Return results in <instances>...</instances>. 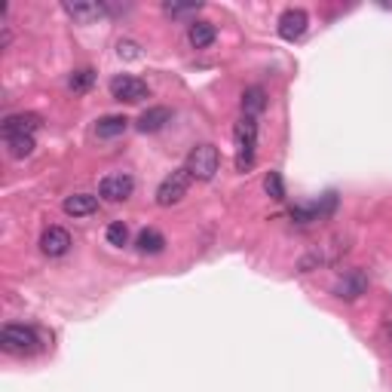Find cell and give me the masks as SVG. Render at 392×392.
<instances>
[{
  "mask_svg": "<svg viewBox=\"0 0 392 392\" xmlns=\"http://www.w3.org/2000/svg\"><path fill=\"white\" fill-rule=\"evenodd\" d=\"M0 346H4V353H13V356H31L40 349V337L31 325L9 322L0 328Z\"/></svg>",
  "mask_w": 392,
  "mask_h": 392,
  "instance_id": "3957f363",
  "label": "cell"
},
{
  "mask_svg": "<svg viewBox=\"0 0 392 392\" xmlns=\"http://www.w3.org/2000/svg\"><path fill=\"white\" fill-rule=\"evenodd\" d=\"M368 285H371V279L365 270H346L334 282V297H340V301H356V297H362L368 292Z\"/></svg>",
  "mask_w": 392,
  "mask_h": 392,
  "instance_id": "ba28073f",
  "label": "cell"
},
{
  "mask_svg": "<svg viewBox=\"0 0 392 392\" xmlns=\"http://www.w3.org/2000/svg\"><path fill=\"white\" fill-rule=\"evenodd\" d=\"M126 129H129V120L120 117V113H110V117H101V120L96 123V135H98V138H117V135H123Z\"/></svg>",
  "mask_w": 392,
  "mask_h": 392,
  "instance_id": "2e32d148",
  "label": "cell"
},
{
  "mask_svg": "<svg viewBox=\"0 0 392 392\" xmlns=\"http://www.w3.org/2000/svg\"><path fill=\"white\" fill-rule=\"evenodd\" d=\"M110 96L117 101H129V105H138V101H144L150 96V89L144 80L138 77H129V74H120L110 80Z\"/></svg>",
  "mask_w": 392,
  "mask_h": 392,
  "instance_id": "52a82bcc",
  "label": "cell"
},
{
  "mask_svg": "<svg viewBox=\"0 0 392 392\" xmlns=\"http://www.w3.org/2000/svg\"><path fill=\"white\" fill-rule=\"evenodd\" d=\"M65 215H71V218H86V215H96L98 212V196L92 193H74L65 200Z\"/></svg>",
  "mask_w": 392,
  "mask_h": 392,
  "instance_id": "4fadbf2b",
  "label": "cell"
},
{
  "mask_svg": "<svg viewBox=\"0 0 392 392\" xmlns=\"http://www.w3.org/2000/svg\"><path fill=\"white\" fill-rule=\"evenodd\" d=\"M233 141H236V169L249 172L254 166V150H257V120L242 117L233 129Z\"/></svg>",
  "mask_w": 392,
  "mask_h": 392,
  "instance_id": "7a4b0ae2",
  "label": "cell"
},
{
  "mask_svg": "<svg viewBox=\"0 0 392 392\" xmlns=\"http://www.w3.org/2000/svg\"><path fill=\"white\" fill-rule=\"evenodd\" d=\"M190 172L187 169H175L169 178H163V184L157 187V205H163V209H169V205L181 202L184 196H187V187H190Z\"/></svg>",
  "mask_w": 392,
  "mask_h": 392,
  "instance_id": "5b68a950",
  "label": "cell"
},
{
  "mask_svg": "<svg viewBox=\"0 0 392 392\" xmlns=\"http://www.w3.org/2000/svg\"><path fill=\"white\" fill-rule=\"evenodd\" d=\"M117 53H120V58H126V61H138L141 58V46L135 43V40H120Z\"/></svg>",
  "mask_w": 392,
  "mask_h": 392,
  "instance_id": "603a6c76",
  "label": "cell"
},
{
  "mask_svg": "<svg viewBox=\"0 0 392 392\" xmlns=\"http://www.w3.org/2000/svg\"><path fill=\"white\" fill-rule=\"evenodd\" d=\"M306 25H309V16L304 9H285L279 16V37L288 40V43H294V40H301L306 34Z\"/></svg>",
  "mask_w": 392,
  "mask_h": 392,
  "instance_id": "9c48e42d",
  "label": "cell"
},
{
  "mask_svg": "<svg viewBox=\"0 0 392 392\" xmlns=\"http://www.w3.org/2000/svg\"><path fill=\"white\" fill-rule=\"evenodd\" d=\"M349 252V239L344 233H337V236H328L325 242H319V245H313L301 261H297V270L301 273H313V270H322V267H331V264H337L340 257H344Z\"/></svg>",
  "mask_w": 392,
  "mask_h": 392,
  "instance_id": "6da1fadb",
  "label": "cell"
},
{
  "mask_svg": "<svg viewBox=\"0 0 392 392\" xmlns=\"http://www.w3.org/2000/svg\"><path fill=\"white\" fill-rule=\"evenodd\" d=\"M264 190L267 196H273V200H285V181H282V175L279 172H270L264 178Z\"/></svg>",
  "mask_w": 392,
  "mask_h": 392,
  "instance_id": "44dd1931",
  "label": "cell"
},
{
  "mask_svg": "<svg viewBox=\"0 0 392 392\" xmlns=\"http://www.w3.org/2000/svg\"><path fill=\"white\" fill-rule=\"evenodd\" d=\"M132 190H135V181H132V175H126V172H110L98 181V196L108 202L129 200Z\"/></svg>",
  "mask_w": 392,
  "mask_h": 392,
  "instance_id": "8992f818",
  "label": "cell"
},
{
  "mask_svg": "<svg viewBox=\"0 0 392 392\" xmlns=\"http://www.w3.org/2000/svg\"><path fill=\"white\" fill-rule=\"evenodd\" d=\"M166 123H172L169 108H148L138 117V129L141 132H160V129H166Z\"/></svg>",
  "mask_w": 392,
  "mask_h": 392,
  "instance_id": "5bb4252c",
  "label": "cell"
},
{
  "mask_svg": "<svg viewBox=\"0 0 392 392\" xmlns=\"http://www.w3.org/2000/svg\"><path fill=\"white\" fill-rule=\"evenodd\" d=\"M6 150H9V157H16V160H25L34 153V138L25 135V138H6Z\"/></svg>",
  "mask_w": 392,
  "mask_h": 392,
  "instance_id": "d6986e66",
  "label": "cell"
},
{
  "mask_svg": "<svg viewBox=\"0 0 392 392\" xmlns=\"http://www.w3.org/2000/svg\"><path fill=\"white\" fill-rule=\"evenodd\" d=\"M215 37H218V31H215L212 22H193L187 31V40L193 49H209L215 43Z\"/></svg>",
  "mask_w": 392,
  "mask_h": 392,
  "instance_id": "9a60e30c",
  "label": "cell"
},
{
  "mask_svg": "<svg viewBox=\"0 0 392 392\" xmlns=\"http://www.w3.org/2000/svg\"><path fill=\"white\" fill-rule=\"evenodd\" d=\"M386 337L392 340V319H389V322H386Z\"/></svg>",
  "mask_w": 392,
  "mask_h": 392,
  "instance_id": "d4e9b609",
  "label": "cell"
},
{
  "mask_svg": "<svg viewBox=\"0 0 392 392\" xmlns=\"http://www.w3.org/2000/svg\"><path fill=\"white\" fill-rule=\"evenodd\" d=\"M264 108H267V92L261 86H249L242 92V117L257 120V113H261Z\"/></svg>",
  "mask_w": 392,
  "mask_h": 392,
  "instance_id": "e0dca14e",
  "label": "cell"
},
{
  "mask_svg": "<svg viewBox=\"0 0 392 392\" xmlns=\"http://www.w3.org/2000/svg\"><path fill=\"white\" fill-rule=\"evenodd\" d=\"M65 13L74 19V22L80 25H89V22H96V19H101L108 13V6L105 4H96V0H74V4H65Z\"/></svg>",
  "mask_w": 392,
  "mask_h": 392,
  "instance_id": "7c38bea8",
  "label": "cell"
},
{
  "mask_svg": "<svg viewBox=\"0 0 392 392\" xmlns=\"http://www.w3.org/2000/svg\"><path fill=\"white\" fill-rule=\"evenodd\" d=\"M37 129H40L37 113H9L4 120V138H25V135L34 138Z\"/></svg>",
  "mask_w": 392,
  "mask_h": 392,
  "instance_id": "30bf717a",
  "label": "cell"
},
{
  "mask_svg": "<svg viewBox=\"0 0 392 392\" xmlns=\"http://www.w3.org/2000/svg\"><path fill=\"white\" fill-rule=\"evenodd\" d=\"M202 4H187V6H181V4H166L163 9H166L169 16H190V13H196Z\"/></svg>",
  "mask_w": 392,
  "mask_h": 392,
  "instance_id": "cb8c5ba5",
  "label": "cell"
},
{
  "mask_svg": "<svg viewBox=\"0 0 392 392\" xmlns=\"http://www.w3.org/2000/svg\"><path fill=\"white\" fill-rule=\"evenodd\" d=\"M92 83H96V74H92L89 68H83V71H74V74H71V80H68L71 92H86Z\"/></svg>",
  "mask_w": 392,
  "mask_h": 392,
  "instance_id": "ffe728a7",
  "label": "cell"
},
{
  "mask_svg": "<svg viewBox=\"0 0 392 392\" xmlns=\"http://www.w3.org/2000/svg\"><path fill=\"white\" fill-rule=\"evenodd\" d=\"M218 166H221V157H218V148L215 144H200V148H193L187 153V169L190 178L196 181H212L215 175H218Z\"/></svg>",
  "mask_w": 392,
  "mask_h": 392,
  "instance_id": "277c9868",
  "label": "cell"
},
{
  "mask_svg": "<svg viewBox=\"0 0 392 392\" xmlns=\"http://www.w3.org/2000/svg\"><path fill=\"white\" fill-rule=\"evenodd\" d=\"M108 242H110V245H117V249H123V245L129 242V227L123 224V221L108 224Z\"/></svg>",
  "mask_w": 392,
  "mask_h": 392,
  "instance_id": "7402d4cb",
  "label": "cell"
},
{
  "mask_svg": "<svg viewBox=\"0 0 392 392\" xmlns=\"http://www.w3.org/2000/svg\"><path fill=\"white\" fill-rule=\"evenodd\" d=\"M40 252L49 257H61L71 252V233L65 227H46L43 236H40Z\"/></svg>",
  "mask_w": 392,
  "mask_h": 392,
  "instance_id": "8fae6325",
  "label": "cell"
},
{
  "mask_svg": "<svg viewBox=\"0 0 392 392\" xmlns=\"http://www.w3.org/2000/svg\"><path fill=\"white\" fill-rule=\"evenodd\" d=\"M135 245H138L141 254H160L163 249H166V236H163L160 230H150V227H148V230L138 233Z\"/></svg>",
  "mask_w": 392,
  "mask_h": 392,
  "instance_id": "ac0fdd59",
  "label": "cell"
}]
</instances>
